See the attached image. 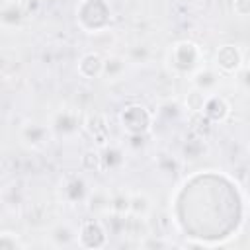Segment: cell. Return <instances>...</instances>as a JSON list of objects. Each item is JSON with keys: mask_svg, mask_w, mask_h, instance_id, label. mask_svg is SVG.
Here are the masks:
<instances>
[{"mask_svg": "<svg viewBox=\"0 0 250 250\" xmlns=\"http://www.w3.org/2000/svg\"><path fill=\"white\" fill-rule=\"evenodd\" d=\"M201 61H203V49L191 39L176 41L168 51V64L172 72L180 76L193 74L201 66Z\"/></svg>", "mask_w": 250, "mask_h": 250, "instance_id": "obj_1", "label": "cell"}, {"mask_svg": "<svg viewBox=\"0 0 250 250\" xmlns=\"http://www.w3.org/2000/svg\"><path fill=\"white\" fill-rule=\"evenodd\" d=\"M111 21V6L107 0H80L76 6V23L86 33H100Z\"/></svg>", "mask_w": 250, "mask_h": 250, "instance_id": "obj_2", "label": "cell"}, {"mask_svg": "<svg viewBox=\"0 0 250 250\" xmlns=\"http://www.w3.org/2000/svg\"><path fill=\"white\" fill-rule=\"evenodd\" d=\"M152 123L154 115L143 104H129L119 111V125L127 135H146Z\"/></svg>", "mask_w": 250, "mask_h": 250, "instance_id": "obj_3", "label": "cell"}, {"mask_svg": "<svg viewBox=\"0 0 250 250\" xmlns=\"http://www.w3.org/2000/svg\"><path fill=\"white\" fill-rule=\"evenodd\" d=\"M107 240H109V232L100 217L84 219L76 229V244L80 248H90V250L104 248L107 246Z\"/></svg>", "mask_w": 250, "mask_h": 250, "instance_id": "obj_4", "label": "cell"}, {"mask_svg": "<svg viewBox=\"0 0 250 250\" xmlns=\"http://www.w3.org/2000/svg\"><path fill=\"white\" fill-rule=\"evenodd\" d=\"M215 70L221 74V76H236L238 70L246 64V57H244V51L234 45V43H225L221 45L217 51H215Z\"/></svg>", "mask_w": 250, "mask_h": 250, "instance_id": "obj_5", "label": "cell"}, {"mask_svg": "<svg viewBox=\"0 0 250 250\" xmlns=\"http://www.w3.org/2000/svg\"><path fill=\"white\" fill-rule=\"evenodd\" d=\"M59 193H61V199L68 205H78V203H84L90 195V188L86 184V180L78 174H68L62 178L61 182V188H59Z\"/></svg>", "mask_w": 250, "mask_h": 250, "instance_id": "obj_6", "label": "cell"}, {"mask_svg": "<svg viewBox=\"0 0 250 250\" xmlns=\"http://www.w3.org/2000/svg\"><path fill=\"white\" fill-rule=\"evenodd\" d=\"M82 127H84V131L94 139V143H96L98 148L104 146V145H107V143L111 141V131H109L107 117H105L104 113H100V111L88 113V115L84 117V121H82Z\"/></svg>", "mask_w": 250, "mask_h": 250, "instance_id": "obj_7", "label": "cell"}, {"mask_svg": "<svg viewBox=\"0 0 250 250\" xmlns=\"http://www.w3.org/2000/svg\"><path fill=\"white\" fill-rule=\"evenodd\" d=\"M230 111H232V107H230L229 100H227L225 96H221V94H215V92L207 94L205 104H203V109H201V113H203L213 125H215V123H225V121L230 117Z\"/></svg>", "mask_w": 250, "mask_h": 250, "instance_id": "obj_8", "label": "cell"}, {"mask_svg": "<svg viewBox=\"0 0 250 250\" xmlns=\"http://www.w3.org/2000/svg\"><path fill=\"white\" fill-rule=\"evenodd\" d=\"M102 64H104V57L98 51H86L78 57L76 72L84 80H94L102 76Z\"/></svg>", "mask_w": 250, "mask_h": 250, "instance_id": "obj_9", "label": "cell"}, {"mask_svg": "<svg viewBox=\"0 0 250 250\" xmlns=\"http://www.w3.org/2000/svg\"><path fill=\"white\" fill-rule=\"evenodd\" d=\"M219 78H221V74L211 66H199L193 74H189L191 88H197V90H201L205 94L215 92V88L219 84Z\"/></svg>", "mask_w": 250, "mask_h": 250, "instance_id": "obj_10", "label": "cell"}, {"mask_svg": "<svg viewBox=\"0 0 250 250\" xmlns=\"http://www.w3.org/2000/svg\"><path fill=\"white\" fill-rule=\"evenodd\" d=\"M49 135H51L49 127L47 125H41V123L29 121V123H25L21 127V139L29 146H33V148H43L49 143Z\"/></svg>", "mask_w": 250, "mask_h": 250, "instance_id": "obj_11", "label": "cell"}, {"mask_svg": "<svg viewBox=\"0 0 250 250\" xmlns=\"http://www.w3.org/2000/svg\"><path fill=\"white\" fill-rule=\"evenodd\" d=\"M100 156H102V170L105 172H117L125 164V152L117 145H104L100 146Z\"/></svg>", "mask_w": 250, "mask_h": 250, "instance_id": "obj_12", "label": "cell"}, {"mask_svg": "<svg viewBox=\"0 0 250 250\" xmlns=\"http://www.w3.org/2000/svg\"><path fill=\"white\" fill-rule=\"evenodd\" d=\"M78 113L74 109H61L55 117H53V131L62 133V135H72L78 131Z\"/></svg>", "mask_w": 250, "mask_h": 250, "instance_id": "obj_13", "label": "cell"}, {"mask_svg": "<svg viewBox=\"0 0 250 250\" xmlns=\"http://www.w3.org/2000/svg\"><path fill=\"white\" fill-rule=\"evenodd\" d=\"M150 211H152V201L146 193H143V191L129 193V215L146 219L150 215Z\"/></svg>", "mask_w": 250, "mask_h": 250, "instance_id": "obj_14", "label": "cell"}, {"mask_svg": "<svg viewBox=\"0 0 250 250\" xmlns=\"http://www.w3.org/2000/svg\"><path fill=\"white\" fill-rule=\"evenodd\" d=\"M127 68V61L119 55H107L104 57V64H102V76L105 80H117L123 76Z\"/></svg>", "mask_w": 250, "mask_h": 250, "instance_id": "obj_15", "label": "cell"}, {"mask_svg": "<svg viewBox=\"0 0 250 250\" xmlns=\"http://www.w3.org/2000/svg\"><path fill=\"white\" fill-rule=\"evenodd\" d=\"M51 242L55 246H70L76 244V229H72L68 223H59L51 229Z\"/></svg>", "mask_w": 250, "mask_h": 250, "instance_id": "obj_16", "label": "cell"}, {"mask_svg": "<svg viewBox=\"0 0 250 250\" xmlns=\"http://www.w3.org/2000/svg\"><path fill=\"white\" fill-rule=\"evenodd\" d=\"M23 10L16 4V2H6L2 8H0V23L6 25V27H16L23 21Z\"/></svg>", "mask_w": 250, "mask_h": 250, "instance_id": "obj_17", "label": "cell"}, {"mask_svg": "<svg viewBox=\"0 0 250 250\" xmlns=\"http://www.w3.org/2000/svg\"><path fill=\"white\" fill-rule=\"evenodd\" d=\"M154 164H156L158 172H162L164 176H174V174L180 170V160H178L174 154H170V152H160V154H156Z\"/></svg>", "mask_w": 250, "mask_h": 250, "instance_id": "obj_18", "label": "cell"}, {"mask_svg": "<svg viewBox=\"0 0 250 250\" xmlns=\"http://www.w3.org/2000/svg\"><path fill=\"white\" fill-rule=\"evenodd\" d=\"M205 98H207L205 92H201V90H197V88H191V90L186 94V98H184V105H186V109H188L189 113H201L203 104H205Z\"/></svg>", "mask_w": 250, "mask_h": 250, "instance_id": "obj_19", "label": "cell"}, {"mask_svg": "<svg viewBox=\"0 0 250 250\" xmlns=\"http://www.w3.org/2000/svg\"><path fill=\"white\" fill-rule=\"evenodd\" d=\"M193 135H195V133H193ZM203 141H205V137H199V135H195L193 139L186 141L184 146H182V154H184V158H188V160H195V158H199V156L203 154V150H205Z\"/></svg>", "mask_w": 250, "mask_h": 250, "instance_id": "obj_20", "label": "cell"}, {"mask_svg": "<svg viewBox=\"0 0 250 250\" xmlns=\"http://www.w3.org/2000/svg\"><path fill=\"white\" fill-rule=\"evenodd\" d=\"M80 166L84 172H102V156L100 148H90L80 156Z\"/></svg>", "mask_w": 250, "mask_h": 250, "instance_id": "obj_21", "label": "cell"}, {"mask_svg": "<svg viewBox=\"0 0 250 250\" xmlns=\"http://www.w3.org/2000/svg\"><path fill=\"white\" fill-rule=\"evenodd\" d=\"M109 213H113V215H129V193H125V191L111 193L109 195Z\"/></svg>", "mask_w": 250, "mask_h": 250, "instance_id": "obj_22", "label": "cell"}, {"mask_svg": "<svg viewBox=\"0 0 250 250\" xmlns=\"http://www.w3.org/2000/svg\"><path fill=\"white\" fill-rule=\"evenodd\" d=\"M16 248H25V242L20 238V234L14 230H0V250H16Z\"/></svg>", "mask_w": 250, "mask_h": 250, "instance_id": "obj_23", "label": "cell"}, {"mask_svg": "<svg viewBox=\"0 0 250 250\" xmlns=\"http://www.w3.org/2000/svg\"><path fill=\"white\" fill-rule=\"evenodd\" d=\"M232 12L238 18H246L250 14V0H232Z\"/></svg>", "mask_w": 250, "mask_h": 250, "instance_id": "obj_24", "label": "cell"}, {"mask_svg": "<svg viewBox=\"0 0 250 250\" xmlns=\"http://www.w3.org/2000/svg\"><path fill=\"white\" fill-rule=\"evenodd\" d=\"M141 246H143V248H164V246H170V242L160 240V238H152V236L148 234L145 240H141Z\"/></svg>", "mask_w": 250, "mask_h": 250, "instance_id": "obj_25", "label": "cell"}]
</instances>
